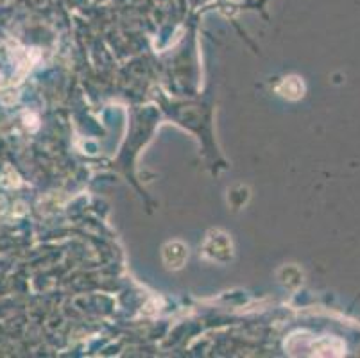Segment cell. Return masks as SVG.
Listing matches in <instances>:
<instances>
[{
	"instance_id": "7a4b0ae2",
	"label": "cell",
	"mask_w": 360,
	"mask_h": 358,
	"mask_svg": "<svg viewBox=\"0 0 360 358\" xmlns=\"http://www.w3.org/2000/svg\"><path fill=\"white\" fill-rule=\"evenodd\" d=\"M186 256H188V252H186V248L181 242H170L163 248V262L169 269H181Z\"/></svg>"
},
{
	"instance_id": "3957f363",
	"label": "cell",
	"mask_w": 360,
	"mask_h": 358,
	"mask_svg": "<svg viewBox=\"0 0 360 358\" xmlns=\"http://www.w3.org/2000/svg\"><path fill=\"white\" fill-rule=\"evenodd\" d=\"M280 91L285 95V97L297 98L300 95H303V84H301V81L297 77H289L281 83Z\"/></svg>"
},
{
	"instance_id": "6da1fadb",
	"label": "cell",
	"mask_w": 360,
	"mask_h": 358,
	"mask_svg": "<svg viewBox=\"0 0 360 358\" xmlns=\"http://www.w3.org/2000/svg\"><path fill=\"white\" fill-rule=\"evenodd\" d=\"M202 252L212 262H228L233 255V248L224 233H212L202 245Z\"/></svg>"
}]
</instances>
